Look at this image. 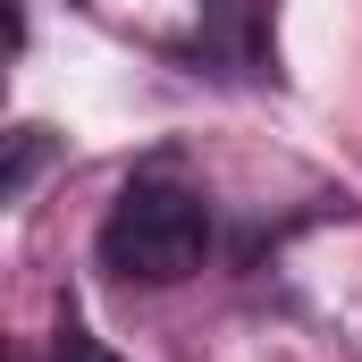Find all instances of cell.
<instances>
[{
  "instance_id": "2",
  "label": "cell",
  "mask_w": 362,
  "mask_h": 362,
  "mask_svg": "<svg viewBox=\"0 0 362 362\" xmlns=\"http://www.w3.org/2000/svg\"><path fill=\"white\" fill-rule=\"evenodd\" d=\"M51 362H118V354H110V346L93 337L76 312H59V329H51Z\"/></svg>"
},
{
  "instance_id": "3",
  "label": "cell",
  "mask_w": 362,
  "mask_h": 362,
  "mask_svg": "<svg viewBox=\"0 0 362 362\" xmlns=\"http://www.w3.org/2000/svg\"><path fill=\"white\" fill-rule=\"evenodd\" d=\"M34 160H42V135H34V127H17V152H8V169H0V194H8V202L25 194V177H34Z\"/></svg>"
},
{
  "instance_id": "1",
  "label": "cell",
  "mask_w": 362,
  "mask_h": 362,
  "mask_svg": "<svg viewBox=\"0 0 362 362\" xmlns=\"http://www.w3.org/2000/svg\"><path fill=\"white\" fill-rule=\"evenodd\" d=\"M202 253H211V211L202 194L169 177H135L101 219V270L135 278V286H177L202 270Z\"/></svg>"
}]
</instances>
